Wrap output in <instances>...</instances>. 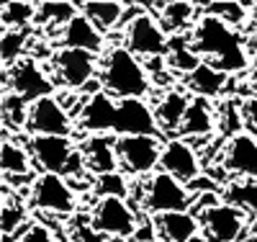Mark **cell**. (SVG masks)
Returning <instances> with one entry per match:
<instances>
[{
    "instance_id": "1",
    "label": "cell",
    "mask_w": 257,
    "mask_h": 242,
    "mask_svg": "<svg viewBox=\"0 0 257 242\" xmlns=\"http://www.w3.org/2000/svg\"><path fill=\"white\" fill-rule=\"evenodd\" d=\"M190 44L203 62L213 64L216 70L226 75L244 72L252 64V57L247 54V44H244V31L231 29L229 24L213 16H206L203 11L198 24L190 31Z\"/></svg>"
},
{
    "instance_id": "2",
    "label": "cell",
    "mask_w": 257,
    "mask_h": 242,
    "mask_svg": "<svg viewBox=\"0 0 257 242\" xmlns=\"http://www.w3.org/2000/svg\"><path fill=\"white\" fill-rule=\"evenodd\" d=\"M100 85L116 101H147L152 96V77H149L144 62L128 52L123 44H113L100 54Z\"/></svg>"
},
{
    "instance_id": "3",
    "label": "cell",
    "mask_w": 257,
    "mask_h": 242,
    "mask_svg": "<svg viewBox=\"0 0 257 242\" xmlns=\"http://www.w3.org/2000/svg\"><path fill=\"white\" fill-rule=\"evenodd\" d=\"M52 77L70 93H100V54L59 47L52 54Z\"/></svg>"
},
{
    "instance_id": "4",
    "label": "cell",
    "mask_w": 257,
    "mask_h": 242,
    "mask_svg": "<svg viewBox=\"0 0 257 242\" xmlns=\"http://www.w3.org/2000/svg\"><path fill=\"white\" fill-rule=\"evenodd\" d=\"M139 204L149 216L173 214V211H190L193 209V193L188 186L175 181L173 175L157 170L155 175L142 183L139 188Z\"/></svg>"
},
{
    "instance_id": "5",
    "label": "cell",
    "mask_w": 257,
    "mask_h": 242,
    "mask_svg": "<svg viewBox=\"0 0 257 242\" xmlns=\"http://www.w3.org/2000/svg\"><path fill=\"white\" fill-rule=\"evenodd\" d=\"M29 209L70 216L77 211V191L64 175L54 173H39V178L29 188Z\"/></svg>"
},
{
    "instance_id": "6",
    "label": "cell",
    "mask_w": 257,
    "mask_h": 242,
    "mask_svg": "<svg viewBox=\"0 0 257 242\" xmlns=\"http://www.w3.org/2000/svg\"><path fill=\"white\" fill-rule=\"evenodd\" d=\"M11 85V93L24 98L29 106L47 98V96H57V83L52 80V72L44 70V64H41L34 54H29L26 59H21L16 67L11 70H3V88L8 91Z\"/></svg>"
},
{
    "instance_id": "7",
    "label": "cell",
    "mask_w": 257,
    "mask_h": 242,
    "mask_svg": "<svg viewBox=\"0 0 257 242\" xmlns=\"http://www.w3.org/2000/svg\"><path fill=\"white\" fill-rule=\"evenodd\" d=\"M201 219V237L206 242H242L247 239L252 219L239 211L237 206H231L226 201H219L203 211L196 214Z\"/></svg>"
},
{
    "instance_id": "8",
    "label": "cell",
    "mask_w": 257,
    "mask_h": 242,
    "mask_svg": "<svg viewBox=\"0 0 257 242\" xmlns=\"http://www.w3.org/2000/svg\"><path fill=\"white\" fill-rule=\"evenodd\" d=\"M162 137H118V170L132 178H149L160 170Z\"/></svg>"
},
{
    "instance_id": "9",
    "label": "cell",
    "mask_w": 257,
    "mask_h": 242,
    "mask_svg": "<svg viewBox=\"0 0 257 242\" xmlns=\"http://www.w3.org/2000/svg\"><path fill=\"white\" fill-rule=\"evenodd\" d=\"M123 47L137 54L139 59H160L167 57L170 36L160 26V21L152 11H144L142 16L132 18L123 29Z\"/></svg>"
},
{
    "instance_id": "10",
    "label": "cell",
    "mask_w": 257,
    "mask_h": 242,
    "mask_svg": "<svg viewBox=\"0 0 257 242\" xmlns=\"http://www.w3.org/2000/svg\"><path fill=\"white\" fill-rule=\"evenodd\" d=\"M26 131L31 137H75L80 129L70 111L62 106L59 96H47L31 103Z\"/></svg>"
},
{
    "instance_id": "11",
    "label": "cell",
    "mask_w": 257,
    "mask_h": 242,
    "mask_svg": "<svg viewBox=\"0 0 257 242\" xmlns=\"http://www.w3.org/2000/svg\"><path fill=\"white\" fill-rule=\"evenodd\" d=\"M90 224L103 237L126 239V237H137L139 219L126 199H98L90 214Z\"/></svg>"
},
{
    "instance_id": "12",
    "label": "cell",
    "mask_w": 257,
    "mask_h": 242,
    "mask_svg": "<svg viewBox=\"0 0 257 242\" xmlns=\"http://www.w3.org/2000/svg\"><path fill=\"white\" fill-rule=\"evenodd\" d=\"M160 170L173 175L183 186H190L196 178L203 175V157L198 155L196 144H190L188 139H180V137H173V139H165L162 144Z\"/></svg>"
},
{
    "instance_id": "13",
    "label": "cell",
    "mask_w": 257,
    "mask_h": 242,
    "mask_svg": "<svg viewBox=\"0 0 257 242\" xmlns=\"http://www.w3.org/2000/svg\"><path fill=\"white\" fill-rule=\"evenodd\" d=\"M113 134L116 137H162L157 116H155V106L142 98L118 101Z\"/></svg>"
},
{
    "instance_id": "14",
    "label": "cell",
    "mask_w": 257,
    "mask_h": 242,
    "mask_svg": "<svg viewBox=\"0 0 257 242\" xmlns=\"http://www.w3.org/2000/svg\"><path fill=\"white\" fill-rule=\"evenodd\" d=\"M29 152L34 168H39L41 173H54V175H64L77 152V144L72 137H31L29 142Z\"/></svg>"
},
{
    "instance_id": "15",
    "label": "cell",
    "mask_w": 257,
    "mask_h": 242,
    "mask_svg": "<svg viewBox=\"0 0 257 242\" xmlns=\"http://www.w3.org/2000/svg\"><path fill=\"white\" fill-rule=\"evenodd\" d=\"M221 165L231 178L257 181V137L242 131V134L226 139L221 149Z\"/></svg>"
},
{
    "instance_id": "16",
    "label": "cell",
    "mask_w": 257,
    "mask_h": 242,
    "mask_svg": "<svg viewBox=\"0 0 257 242\" xmlns=\"http://www.w3.org/2000/svg\"><path fill=\"white\" fill-rule=\"evenodd\" d=\"M118 137L116 134H88L82 137L77 149L82 155V163L90 175H108L118 170V152H116Z\"/></svg>"
},
{
    "instance_id": "17",
    "label": "cell",
    "mask_w": 257,
    "mask_h": 242,
    "mask_svg": "<svg viewBox=\"0 0 257 242\" xmlns=\"http://www.w3.org/2000/svg\"><path fill=\"white\" fill-rule=\"evenodd\" d=\"M219 129V111H216V101L208 98H193L190 108L183 119V126L178 131L180 139H188L190 144H203L211 134H216Z\"/></svg>"
},
{
    "instance_id": "18",
    "label": "cell",
    "mask_w": 257,
    "mask_h": 242,
    "mask_svg": "<svg viewBox=\"0 0 257 242\" xmlns=\"http://www.w3.org/2000/svg\"><path fill=\"white\" fill-rule=\"evenodd\" d=\"M116 108H118V101L111 98L105 91L88 96V103H85L82 114L77 116V129L85 137L88 134H113Z\"/></svg>"
},
{
    "instance_id": "19",
    "label": "cell",
    "mask_w": 257,
    "mask_h": 242,
    "mask_svg": "<svg viewBox=\"0 0 257 242\" xmlns=\"http://www.w3.org/2000/svg\"><path fill=\"white\" fill-rule=\"evenodd\" d=\"M190 101H193V96L185 91V88H167L157 101H152L160 131L167 139L178 137V131L183 126V119H185L188 108H190Z\"/></svg>"
},
{
    "instance_id": "20",
    "label": "cell",
    "mask_w": 257,
    "mask_h": 242,
    "mask_svg": "<svg viewBox=\"0 0 257 242\" xmlns=\"http://www.w3.org/2000/svg\"><path fill=\"white\" fill-rule=\"evenodd\" d=\"M147 8L157 16L160 26L170 39L190 34L201 18V6L185 3V0H178V3H147Z\"/></svg>"
},
{
    "instance_id": "21",
    "label": "cell",
    "mask_w": 257,
    "mask_h": 242,
    "mask_svg": "<svg viewBox=\"0 0 257 242\" xmlns=\"http://www.w3.org/2000/svg\"><path fill=\"white\" fill-rule=\"evenodd\" d=\"M59 44L64 49H82V52H93V54H103L108 49L105 34L98 31L93 26V21L85 13H77L70 24L59 31Z\"/></svg>"
},
{
    "instance_id": "22",
    "label": "cell",
    "mask_w": 257,
    "mask_h": 242,
    "mask_svg": "<svg viewBox=\"0 0 257 242\" xmlns=\"http://www.w3.org/2000/svg\"><path fill=\"white\" fill-rule=\"evenodd\" d=\"M0 168H3L6 183H18L24 181H36L39 175L34 173V160L29 144H21L18 139H8V131L3 134V144H0Z\"/></svg>"
},
{
    "instance_id": "23",
    "label": "cell",
    "mask_w": 257,
    "mask_h": 242,
    "mask_svg": "<svg viewBox=\"0 0 257 242\" xmlns=\"http://www.w3.org/2000/svg\"><path fill=\"white\" fill-rule=\"evenodd\" d=\"M155 229L162 242H193L201 237V219L193 211H173L155 216Z\"/></svg>"
},
{
    "instance_id": "24",
    "label": "cell",
    "mask_w": 257,
    "mask_h": 242,
    "mask_svg": "<svg viewBox=\"0 0 257 242\" xmlns=\"http://www.w3.org/2000/svg\"><path fill=\"white\" fill-rule=\"evenodd\" d=\"M226 83H229V75L216 70L208 62H203L196 72H190L188 77H183L185 91L193 93V98H208V101L219 98L226 91Z\"/></svg>"
},
{
    "instance_id": "25",
    "label": "cell",
    "mask_w": 257,
    "mask_h": 242,
    "mask_svg": "<svg viewBox=\"0 0 257 242\" xmlns=\"http://www.w3.org/2000/svg\"><path fill=\"white\" fill-rule=\"evenodd\" d=\"M77 6H80V13L88 16L98 31L108 34V31L123 29L128 3H121V0H93V3H77Z\"/></svg>"
},
{
    "instance_id": "26",
    "label": "cell",
    "mask_w": 257,
    "mask_h": 242,
    "mask_svg": "<svg viewBox=\"0 0 257 242\" xmlns=\"http://www.w3.org/2000/svg\"><path fill=\"white\" fill-rule=\"evenodd\" d=\"M165 62H167L170 72H178L183 77H188L190 72H196L203 64V59L196 54V49H193V44H190V34L170 39V49H167Z\"/></svg>"
},
{
    "instance_id": "27",
    "label": "cell",
    "mask_w": 257,
    "mask_h": 242,
    "mask_svg": "<svg viewBox=\"0 0 257 242\" xmlns=\"http://www.w3.org/2000/svg\"><path fill=\"white\" fill-rule=\"evenodd\" d=\"M80 13L77 3H64V0H52V3H36V24L47 31H62L70 21Z\"/></svg>"
},
{
    "instance_id": "28",
    "label": "cell",
    "mask_w": 257,
    "mask_h": 242,
    "mask_svg": "<svg viewBox=\"0 0 257 242\" xmlns=\"http://www.w3.org/2000/svg\"><path fill=\"white\" fill-rule=\"evenodd\" d=\"M224 201L244 211L249 219L257 216V181H244V178H231L224 186Z\"/></svg>"
},
{
    "instance_id": "29",
    "label": "cell",
    "mask_w": 257,
    "mask_h": 242,
    "mask_svg": "<svg viewBox=\"0 0 257 242\" xmlns=\"http://www.w3.org/2000/svg\"><path fill=\"white\" fill-rule=\"evenodd\" d=\"M249 8L252 3H237V0H219V3H206L201 6V11L206 16H213L224 21V24H229L231 29H249Z\"/></svg>"
},
{
    "instance_id": "30",
    "label": "cell",
    "mask_w": 257,
    "mask_h": 242,
    "mask_svg": "<svg viewBox=\"0 0 257 242\" xmlns=\"http://www.w3.org/2000/svg\"><path fill=\"white\" fill-rule=\"evenodd\" d=\"M31 44V31H16V29H3L0 39V57H3V70H11L21 59H26V49Z\"/></svg>"
},
{
    "instance_id": "31",
    "label": "cell",
    "mask_w": 257,
    "mask_h": 242,
    "mask_svg": "<svg viewBox=\"0 0 257 242\" xmlns=\"http://www.w3.org/2000/svg\"><path fill=\"white\" fill-rule=\"evenodd\" d=\"M3 29H16V31H31L36 24V3L29 0H11L3 3Z\"/></svg>"
},
{
    "instance_id": "32",
    "label": "cell",
    "mask_w": 257,
    "mask_h": 242,
    "mask_svg": "<svg viewBox=\"0 0 257 242\" xmlns=\"http://www.w3.org/2000/svg\"><path fill=\"white\" fill-rule=\"evenodd\" d=\"M219 111V129L226 139L237 137L244 131V116H242V101L239 98H224L216 106Z\"/></svg>"
},
{
    "instance_id": "33",
    "label": "cell",
    "mask_w": 257,
    "mask_h": 242,
    "mask_svg": "<svg viewBox=\"0 0 257 242\" xmlns=\"http://www.w3.org/2000/svg\"><path fill=\"white\" fill-rule=\"evenodd\" d=\"M98 199H126L132 196V188H128V181L121 170L116 173H108V175H98L93 181V188H90Z\"/></svg>"
},
{
    "instance_id": "34",
    "label": "cell",
    "mask_w": 257,
    "mask_h": 242,
    "mask_svg": "<svg viewBox=\"0 0 257 242\" xmlns=\"http://www.w3.org/2000/svg\"><path fill=\"white\" fill-rule=\"evenodd\" d=\"M29 103L24 98H18L13 93H3V126L8 131L11 129H26L29 121Z\"/></svg>"
},
{
    "instance_id": "35",
    "label": "cell",
    "mask_w": 257,
    "mask_h": 242,
    "mask_svg": "<svg viewBox=\"0 0 257 242\" xmlns=\"http://www.w3.org/2000/svg\"><path fill=\"white\" fill-rule=\"evenodd\" d=\"M0 222H3V234L8 237H18L31 222H26V209L21 206L16 199H6L3 201V211H0Z\"/></svg>"
},
{
    "instance_id": "36",
    "label": "cell",
    "mask_w": 257,
    "mask_h": 242,
    "mask_svg": "<svg viewBox=\"0 0 257 242\" xmlns=\"http://www.w3.org/2000/svg\"><path fill=\"white\" fill-rule=\"evenodd\" d=\"M16 242H62V239H59L47 224H36V222H31L24 232L16 237Z\"/></svg>"
},
{
    "instance_id": "37",
    "label": "cell",
    "mask_w": 257,
    "mask_h": 242,
    "mask_svg": "<svg viewBox=\"0 0 257 242\" xmlns=\"http://www.w3.org/2000/svg\"><path fill=\"white\" fill-rule=\"evenodd\" d=\"M242 116H244V131H249L252 137H257V96L242 98Z\"/></svg>"
},
{
    "instance_id": "38",
    "label": "cell",
    "mask_w": 257,
    "mask_h": 242,
    "mask_svg": "<svg viewBox=\"0 0 257 242\" xmlns=\"http://www.w3.org/2000/svg\"><path fill=\"white\" fill-rule=\"evenodd\" d=\"M247 85H249V91H252V96H257V59H254V64H252V70H249V80H247Z\"/></svg>"
},
{
    "instance_id": "39",
    "label": "cell",
    "mask_w": 257,
    "mask_h": 242,
    "mask_svg": "<svg viewBox=\"0 0 257 242\" xmlns=\"http://www.w3.org/2000/svg\"><path fill=\"white\" fill-rule=\"evenodd\" d=\"M247 31H257V3H252V8H249V29Z\"/></svg>"
},
{
    "instance_id": "40",
    "label": "cell",
    "mask_w": 257,
    "mask_h": 242,
    "mask_svg": "<svg viewBox=\"0 0 257 242\" xmlns=\"http://www.w3.org/2000/svg\"><path fill=\"white\" fill-rule=\"evenodd\" d=\"M244 242H257V216L252 219V224H249V232H247V239Z\"/></svg>"
},
{
    "instance_id": "41",
    "label": "cell",
    "mask_w": 257,
    "mask_h": 242,
    "mask_svg": "<svg viewBox=\"0 0 257 242\" xmlns=\"http://www.w3.org/2000/svg\"><path fill=\"white\" fill-rule=\"evenodd\" d=\"M3 242H16V237H8V234H3Z\"/></svg>"
}]
</instances>
